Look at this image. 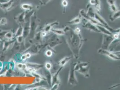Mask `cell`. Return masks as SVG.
<instances>
[{
  "mask_svg": "<svg viewBox=\"0 0 120 90\" xmlns=\"http://www.w3.org/2000/svg\"><path fill=\"white\" fill-rule=\"evenodd\" d=\"M114 53L116 54H120V51H113Z\"/></svg>",
  "mask_w": 120,
  "mask_h": 90,
  "instance_id": "cell-35",
  "label": "cell"
},
{
  "mask_svg": "<svg viewBox=\"0 0 120 90\" xmlns=\"http://www.w3.org/2000/svg\"><path fill=\"white\" fill-rule=\"evenodd\" d=\"M52 86H53L52 87V90H57L59 87V84L58 83H56Z\"/></svg>",
  "mask_w": 120,
  "mask_h": 90,
  "instance_id": "cell-29",
  "label": "cell"
},
{
  "mask_svg": "<svg viewBox=\"0 0 120 90\" xmlns=\"http://www.w3.org/2000/svg\"><path fill=\"white\" fill-rule=\"evenodd\" d=\"M109 8H110V10L112 12L114 13L116 11L118 10L117 9V7L116 5V4H114V5H109Z\"/></svg>",
  "mask_w": 120,
  "mask_h": 90,
  "instance_id": "cell-19",
  "label": "cell"
},
{
  "mask_svg": "<svg viewBox=\"0 0 120 90\" xmlns=\"http://www.w3.org/2000/svg\"><path fill=\"white\" fill-rule=\"evenodd\" d=\"M13 37V34L11 32H7L5 35V37L7 39H10Z\"/></svg>",
  "mask_w": 120,
  "mask_h": 90,
  "instance_id": "cell-20",
  "label": "cell"
},
{
  "mask_svg": "<svg viewBox=\"0 0 120 90\" xmlns=\"http://www.w3.org/2000/svg\"><path fill=\"white\" fill-rule=\"evenodd\" d=\"M82 16L80 15H79L78 16L76 17L73 20L68 22V23L70 25H79L82 23Z\"/></svg>",
  "mask_w": 120,
  "mask_h": 90,
  "instance_id": "cell-8",
  "label": "cell"
},
{
  "mask_svg": "<svg viewBox=\"0 0 120 90\" xmlns=\"http://www.w3.org/2000/svg\"><path fill=\"white\" fill-rule=\"evenodd\" d=\"M51 0H40V4L41 5H45L47 4Z\"/></svg>",
  "mask_w": 120,
  "mask_h": 90,
  "instance_id": "cell-22",
  "label": "cell"
},
{
  "mask_svg": "<svg viewBox=\"0 0 120 90\" xmlns=\"http://www.w3.org/2000/svg\"><path fill=\"white\" fill-rule=\"evenodd\" d=\"M45 68L47 70H50L52 68V65L50 63L47 62L45 64Z\"/></svg>",
  "mask_w": 120,
  "mask_h": 90,
  "instance_id": "cell-23",
  "label": "cell"
},
{
  "mask_svg": "<svg viewBox=\"0 0 120 90\" xmlns=\"http://www.w3.org/2000/svg\"><path fill=\"white\" fill-rule=\"evenodd\" d=\"M59 25V23L57 21H55L54 22L51 23L49 25H48L47 26H46V27L45 29V32H48L49 31H51L52 29V27L56 25Z\"/></svg>",
  "mask_w": 120,
  "mask_h": 90,
  "instance_id": "cell-15",
  "label": "cell"
},
{
  "mask_svg": "<svg viewBox=\"0 0 120 90\" xmlns=\"http://www.w3.org/2000/svg\"><path fill=\"white\" fill-rule=\"evenodd\" d=\"M76 63H72L70 64V70L68 76V83L72 86H76L79 84L78 81L75 75V66Z\"/></svg>",
  "mask_w": 120,
  "mask_h": 90,
  "instance_id": "cell-3",
  "label": "cell"
},
{
  "mask_svg": "<svg viewBox=\"0 0 120 90\" xmlns=\"http://www.w3.org/2000/svg\"><path fill=\"white\" fill-rule=\"evenodd\" d=\"M46 35V32H45V31L43 32H42V33H41L42 37H45Z\"/></svg>",
  "mask_w": 120,
  "mask_h": 90,
  "instance_id": "cell-33",
  "label": "cell"
},
{
  "mask_svg": "<svg viewBox=\"0 0 120 90\" xmlns=\"http://www.w3.org/2000/svg\"><path fill=\"white\" fill-rule=\"evenodd\" d=\"M49 70H47V71H46L45 73V76L47 80L49 83V84L50 86L52 85V76L50 74V72L49 71Z\"/></svg>",
  "mask_w": 120,
  "mask_h": 90,
  "instance_id": "cell-14",
  "label": "cell"
},
{
  "mask_svg": "<svg viewBox=\"0 0 120 90\" xmlns=\"http://www.w3.org/2000/svg\"><path fill=\"white\" fill-rule=\"evenodd\" d=\"M89 68L90 62H79L76 63L75 70L85 78H88L90 77Z\"/></svg>",
  "mask_w": 120,
  "mask_h": 90,
  "instance_id": "cell-2",
  "label": "cell"
},
{
  "mask_svg": "<svg viewBox=\"0 0 120 90\" xmlns=\"http://www.w3.org/2000/svg\"><path fill=\"white\" fill-rule=\"evenodd\" d=\"M98 29L100 31V33H102L104 34H107V35H111L112 34V33L110 32L109 30H108L107 28H106L105 27L102 26V25H96Z\"/></svg>",
  "mask_w": 120,
  "mask_h": 90,
  "instance_id": "cell-7",
  "label": "cell"
},
{
  "mask_svg": "<svg viewBox=\"0 0 120 90\" xmlns=\"http://www.w3.org/2000/svg\"><path fill=\"white\" fill-rule=\"evenodd\" d=\"M65 34V40L67 44L72 52L73 56L75 59H79L80 51L85 40L81 33H75L74 30L69 26H66L64 29Z\"/></svg>",
  "mask_w": 120,
  "mask_h": 90,
  "instance_id": "cell-1",
  "label": "cell"
},
{
  "mask_svg": "<svg viewBox=\"0 0 120 90\" xmlns=\"http://www.w3.org/2000/svg\"><path fill=\"white\" fill-rule=\"evenodd\" d=\"M74 31L75 32V33H77V34H79L81 33V30H80V28H76L74 30Z\"/></svg>",
  "mask_w": 120,
  "mask_h": 90,
  "instance_id": "cell-30",
  "label": "cell"
},
{
  "mask_svg": "<svg viewBox=\"0 0 120 90\" xmlns=\"http://www.w3.org/2000/svg\"><path fill=\"white\" fill-rule=\"evenodd\" d=\"M23 28L22 27V26H21L18 29V30H17L15 35L17 37L20 36H22L23 34Z\"/></svg>",
  "mask_w": 120,
  "mask_h": 90,
  "instance_id": "cell-17",
  "label": "cell"
},
{
  "mask_svg": "<svg viewBox=\"0 0 120 90\" xmlns=\"http://www.w3.org/2000/svg\"><path fill=\"white\" fill-rule=\"evenodd\" d=\"M7 24V19L5 18H2L0 21V24L2 25H5Z\"/></svg>",
  "mask_w": 120,
  "mask_h": 90,
  "instance_id": "cell-24",
  "label": "cell"
},
{
  "mask_svg": "<svg viewBox=\"0 0 120 90\" xmlns=\"http://www.w3.org/2000/svg\"><path fill=\"white\" fill-rule=\"evenodd\" d=\"M25 12H22L19 15L16 17L17 22L20 25L23 24L25 22Z\"/></svg>",
  "mask_w": 120,
  "mask_h": 90,
  "instance_id": "cell-11",
  "label": "cell"
},
{
  "mask_svg": "<svg viewBox=\"0 0 120 90\" xmlns=\"http://www.w3.org/2000/svg\"><path fill=\"white\" fill-rule=\"evenodd\" d=\"M21 7L22 9L27 11H31L33 9V6L29 4H23L21 5Z\"/></svg>",
  "mask_w": 120,
  "mask_h": 90,
  "instance_id": "cell-16",
  "label": "cell"
},
{
  "mask_svg": "<svg viewBox=\"0 0 120 90\" xmlns=\"http://www.w3.org/2000/svg\"><path fill=\"white\" fill-rule=\"evenodd\" d=\"M21 0H9L3 3H0V8L2 10L8 11L13 9L18 5Z\"/></svg>",
  "mask_w": 120,
  "mask_h": 90,
  "instance_id": "cell-5",
  "label": "cell"
},
{
  "mask_svg": "<svg viewBox=\"0 0 120 90\" xmlns=\"http://www.w3.org/2000/svg\"><path fill=\"white\" fill-rule=\"evenodd\" d=\"M89 3L90 5L95 6V0H89Z\"/></svg>",
  "mask_w": 120,
  "mask_h": 90,
  "instance_id": "cell-31",
  "label": "cell"
},
{
  "mask_svg": "<svg viewBox=\"0 0 120 90\" xmlns=\"http://www.w3.org/2000/svg\"><path fill=\"white\" fill-rule=\"evenodd\" d=\"M2 64L1 63V62H0V70H1L2 69Z\"/></svg>",
  "mask_w": 120,
  "mask_h": 90,
  "instance_id": "cell-36",
  "label": "cell"
},
{
  "mask_svg": "<svg viewBox=\"0 0 120 90\" xmlns=\"http://www.w3.org/2000/svg\"><path fill=\"white\" fill-rule=\"evenodd\" d=\"M23 37L22 35L17 37V40L19 43L22 42L23 41Z\"/></svg>",
  "mask_w": 120,
  "mask_h": 90,
  "instance_id": "cell-26",
  "label": "cell"
},
{
  "mask_svg": "<svg viewBox=\"0 0 120 90\" xmlns=\"http://www.w3.org/2000/svg\"><path fill=\"white\" fill-rule=\"evenodd\" d=\"M30 56H31V55L30 53H26L22 56V59L23 60H26V59L30 58Z\"/></svg>",
  "mask_w": 120,
  "mask_h": 90,
  "instance_id": "cell-21",
  "label": "cell"
},
{
  "mask_svg": "<svg viewBox=\"0 0 120 90\" xmlns=\"http://www.w3.org/2000/svg\"><path fill=\"white\" fill-rule=\"evenodd\" d=\"M17 66L18 68L21 69V70H26L27 69V66L26 64H21V63H19L17 64Z\"/></svg>",
  "mask_w": 120,
  "mask_h": 90,
  "instance_id": "cell-18",
  "label": "cell"
},
{
  "mask_svg": "<svg viewBox=\"0 0 120 90\" xmlns=\"http://www.w3.org/2000/svg\"><path fill=\"white\" fill-rule=\"evenodd\" d=\"M103 34V40L100 48L108 50L110 45L114 41L115 39L113 37L112 34L111 35Z\"/></svg>",
  "mask_w": 120,
  "mask_h": 90,
  "instance_id": "cell-4",
  "label": "cell"
},
{
  "mask_svg": "<svg viewBox=\"0 0 120 90\" xmlns=\"http://www.w3.org/2000/svg\"><path fill=\"white\" fill-rule=\"evenodd\" d=\"M107 2L109 5L116 4V0H107Z\"/></svg>",
  "mask_w": 120,
  "mask_h": 90,
  "instance_id": "cell-25",
  "label": "cell"
},
{
  "mask_svg": "<svg viewBox=\"0 0 120 90\" xmlns=\"http://www.w3.org/2000/svg\"><path fill=\"white\" fill-rule=\"evenodd\" d=\"M68 1L67 0H62V5H63V6L65 8V7H66L68 5Z\"/></svg>",
  "mask_w": 120,
  "mask_h": 90,
  "instance_id": "cell-28",
  "label": "cell"
},
{
  "mask_svg": "<svg viewBox=\"0 0 120 90\" xmlns=\"http://www.w3.org/2000/svg\"><path fill=\"white\" fill-rule=\"evenodd\" d=\"M51 31L56 35H60V36H62V35H65V33L64 30V29H53L52 28Z\"/></svg>",
  "mask_w": 120,
  "mask_h": 90,
  "instance_id": "cell-12",
  "label": "cell"
},
{
  "mask_svg": "<svg viewBox=\"0 0 120 90\" xmlns=\"http://www.w3.org/2000/svg\"><path fill=\"white\" fill-rule=\"evenodd\" d=\"M119 86H120V84H116V85H113V86H111L110 87V89H112V88H116V87Z\"/></svg>",
  "mask_w": 120,
  "mask_h": 90,
  "instance_id": "cell-32",
  "label": "cell"
},
{
  "mask_svg": "<svg viewBox=\"0 0 120 90\" xmlns=\"http://www.w3.org/2000/svg\"><path fill=\"white\" fill-rule=\"evenodd\" d=\"M73 57V56H66V57H64V58H63L62 60H60V62L59 63L60 66L63 67L71 59H72Z\"/></svg>",
  "mask_w": 120,
  "mask_h": 90,
  "instance_id": "cell-9",
  "label": "cell"
},
{
  "mask_svg": "<svg viewBox=\"0 0 120 90\" xmlns=\"http://www.w3.org/2000/svg\"><path fill=\"white\" fill-rule=\"evenodd\" d=\"M45 55L48 57H51L52 55V52L51 50H48L46 51Z\"/></svg>",
  "mask_w": 120,
  "mask_h": 90,
  "instance_id": "cell-27",
  "label": "cell"
},
{
  "mask_svg": "<svg viewBox=\"0 0 120 90\" xmlns=\"http://www.w3.org/2000/svg\"><path fill=\"white\" fill-rule=\"evenodd\" d=\"M87 15L91 19H95V12H94V10H93V8L90 5L88 8L87 12H86Z\"/></svg>",
  "mask_w": 120,
  "mask_h": 90,
  "instance_id": "cell-13",
  "label": "cell"
},
{
  "mask_svg": "<svg viewBox=\"0 0 120 90\" xmlns=\"http://www.w3.org/2000/svg\"><path fill=\"white\" fill-rule=\"evenodd\" d=\"M8 0H0V3H5L7 2Z\"/></svg>",
  "mask_w": 120,
  "mask_h": 90,
  "instance_id": "cell-34",
  "label": "cell"
},
{
  "mask_svg": "<svg viewBox=\"0 0 120 90\" xmlns=\"http://www.w3.org/2000/svg\"><path fill=\"white\" fill-rule=\"evenodd\" d=\"M119 18H120V10H118L114 12L113 14L109 17V20L112 22H113Z\"/></svg>",
  "mask_w": 120,
  "mask_h": 90,
  "instance_id": "cell-10",
  "label": "cell"
},
{
  "mask_svg": "<svg viewBox=\"0 0 120 90\" xmlns=\"http://www.w3.org/2000/svg\"><path fill=\"white\" fill-rule=\"evenodd\" d=\"M82 27L86 29L95 33H100V31L98 29L96 25L90 22V21L87 20L84 18L82 20Z\"/></svg>",
  "mask_w": 120,
  "mask_h": 90,
  "instance_id": "cell-6",
  "label": "cell"
}]
</instances>
